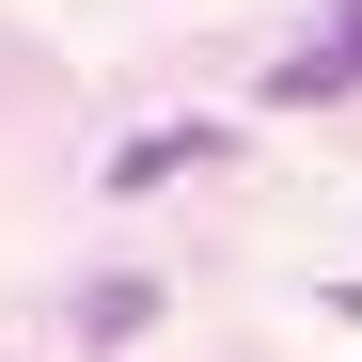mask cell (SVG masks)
<instances>
[{"label":"cell","instance_id":"obj_1","mask_svg":"<svg viewBox=\"0 0 362 362\" xmlns=\"http://www.w3.org/2000/svg\"><path fill=\"white\" fill-rule=\"evenodd\" d=\"M331 95H362V0H346L315 47H284V64H268V110H331Z\"/></svg>","mask_w":362,"mask_h":362},{"label":"cell","instance_id":"obj_2","mask_svg":"<svg viewBox=\"0 0 362 362\" xmlns=\"http://www.w3.org/2000/svg\"><path fill=\"white\" fill-rule=\"evenodd\" d=\"M189 158H221V127H142L127 158H110V189H158V173H189Z\"/></svg>","mask_w":362,"mask_h":362}]
</instances>
